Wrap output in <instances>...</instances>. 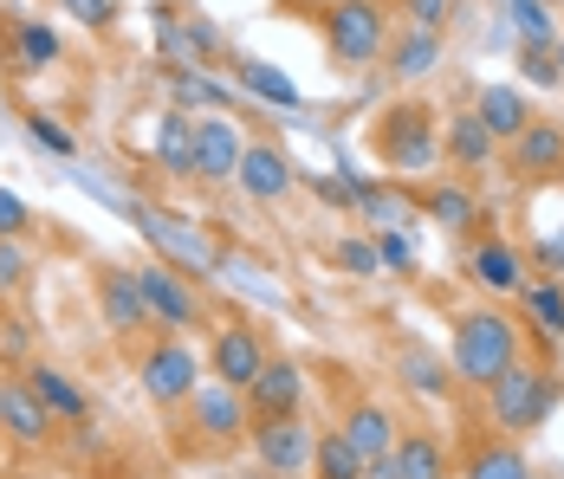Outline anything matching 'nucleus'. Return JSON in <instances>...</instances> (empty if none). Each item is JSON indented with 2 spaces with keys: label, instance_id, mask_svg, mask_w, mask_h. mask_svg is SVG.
<instances>
[{
  "label": "nucleus",
  "instance_id": "8",
  "mask_svg": "<svg viewBox=\"0 0 564 479\" xmlns=\"http://www.w3.org/2000/svg\"><path fill=\"white\" fill-rule=\"evenodd\" d=\"M312 454H318V427L305 415H273V422H253V460L273 479H305L312 473Z\"/></svg>",
  "mask_w": 564,
  "mask_h": 479
},
{
  "label": "nucleus",
  "instance_id": "35",
  "mask_svg": "<svg viewBox=\"0 0 564 479\" xmlns=\"http://www.w3.org/2000/svg\"><path fill=\"white\" fill-rule=\"evenodd\" d=\"M26 279H33V247L26 240H0V298L26 292Z\"/></svg>",
  "mask_w": 564,
  "mask_h": 479
},
{
  "label": "nucleus",
  "instance_id": "28",
  "mask_svg": "<svg viewBox=\"0 0 564 479\" xmlns=\"http://www.w3.org/2000/svg\"><path fill=\"white\" fill-rule=\"evenodd\" d=\"M460 479H532V467H525L519 440L494 434V440H474V447H467V460H460Z\"/></svg>",
  "mask_w": 564,
  "mask_h": 479
},
{
  "label": "nucleus",
  "instance_id": "3",
  "mask_svg": "<svg viewBox=\"0 0 564 479\" xmlns=\"http://www.w3.org/2000/svg\"><path fill=\"white\" fill-rule=\"evenodd\" d=\"M370 150L390 175H429L442 162V123H435V105L422 98H395L377 123H370Z\"/></svg>",
  "mask_w": 564,
  "mask_h": 479
},
{
  "label": "nucleus",
  "instance_id": "4",
  "mask_svg": "<svg viewBox=\"0 0 564 479\" xmlns=\"http://www.w3.org/2000/svg\"><path fill=\"white\" fill-rule=\"evenodd\" d=\"M318 33H325V53L332 65L357 72V65H377L395 40V20H390V0H338L318 13Z\"/></svg>",
  "mask_w": 564,
  "mask_h": 479
},
{
  "label": "nucleus",
  "instance_id": "19",
  "mask_svg": "<svg viewBox=\"0 0 564 479\" xmlns=\"http://www.w3.org/2000/svg\"><path fill=\"white\" fill-rule=\"evenodd\" d=\"M20 382L46 402V415H53V422H72V427L91 422V395L78 389V375H72V370H58V363H26Z\"/></svg>",
  "mask_w": 564,
  "mask_h": 479
},
{
  "label": "nucleus",
  "instance_id": "20",
  "mask_svg": "<svg viewBox=\"0 0 564 479\" xmlns=\"http://www.w3.org/2000/svg\"><path fill=\"white\" fill-rule=\"evenodd\" d=\"M234 91H240V98H253V105H267V110H305L299 78H292V72H280L273 58H253V53L234 65Z\"/></svg>",
  "mask_w": 564,
  "mask_h": 479
},
{
  "label": "nucleus",
  "instance_id": "9",
  "mask_svg": "<svg viewBox=\"0 0 564 479\" xmlns=\"http://www.w3.org/2000/svg\"><path fill=\"white\" fill-rule=\"evenodd\" d=\"M273 363V350H267V337H260V324L247 318H227L215 337H208V375L215 382H227V389H253V375Z\"/></svg>",
  "mask_w": 564,
  "mask_h": 479
},
{
  "label": "nucleus",
  "instance_id": "10",
  "mask_svg": "<svg viewBox=\"0 0 564 479\" xmlns=\"http://www.w3.org/2000/svg\"><path fill=\"white\" fill-rule=\"evenodd\" d=\"M188 427H195L208 447H240V440L253 434V409H247L240 389H227V382L208 375V382L188 395Z\"/></svg>",
  "mask_w": 564,
  "mask_h": 479
},
{
  "label": "nucleus",
  "instance_id": "13",
  "mask_svg": "<svg viewBox=\"0 0 564 479\" xmlns=\"http://www.w3.org/2000/svg\"><path fill=\"white\" fill-rule=\"evenodd\" d=\"M240 195L247 202H260V208H273V202H285L292 195V182H299V168H292V156H285L280 143H267V137H253L247 143V156H240Z\"/></svg>",
  "mask_w": 564,
  "mask_h": 479
},
{
  "label": "nucleus",
  "instance_id": "45",
  "mask_svg": "<svg viewBox=\"0 0 564 479\" xmlns=\"http://www.w3.org/2000/svg\"><path fill=\"white\" fill-rule=\"evenodd\" d=\"M532 479H552V473H532Z\"/></svg>",
  "mask_w": 564,
  "mask_h": 479
},
{
  "label": "nucleus",
  "instance_id": "29",
  "mask_svg": "<svg viewBox=\"0 0 564 479\" xmlns=\"http://www.w3.org/2000/svg\"><path fill=\"white\" fill-rule=\"evenodd\" d=\"M395 467H402V479H448V447H442V434L402 427V434H395Z\"/></svg>",
  "mask_w": 564,
  "mask_h": 479
},
{
  "label": "nucleus",
  "instance_id": "32",
  "mask_svg": "<svg viewBox=\"0 0 564 479\" xmlns=\"http://www.w3.org/2000/svg\"><path fill=\"white\" fill-rule=\"evenodd\" d=\"M312 479H370V460L344 440L338 427L318 434V454H312Z\"/></svg>",
  "mask_w": 564,
  "mask_h": 479
},
{
  "label": "nucleus",
  "instance_id": "40",
  "mask_svg": "<svg viewBox=\"0 0 564 479\" xmlns=\"http://www.w3.org/2000/svg\"><path fill=\"white\" fill-rule=\"evenodd\" d=\"M377 253H383V272H409V266H415V240H409L402 227H383Z\"/></svg>",
  "mask_w": 564,
  "mask_h": 479
},
{
  "label": "nucleus",
  "instance_id": "7",
  "mask_svg": "<svg viewBox=\"0 0 564 479\" xmlns=\"http://www.w3.org/2000/svg\"><path fill=\"white\" fill-rule=\"evenodd\" d=\"M137 389L156 402V409H188V395L202 389V357L188 337H156L143 357H137Z\"/></svg>",
  "mask_w": 564,
  "mask_h": 479
},
{
  "label": "nucleus",
  "instance_id": "25",
  "mask_svg": "<svg viewBox=\"0 0 564 479\" xmlns=\"http://www.w3.org/2000/svg\"><path fill=\"white\" fill-rule=\"evenodd\" d=\"M156 168L175 182H195V117L175 105L156 117Z\"/></svg>",
  "mask_w": 564,
  "mask_h": 479
},
{
  "label": "nucleus",
  "instance_id": "42",
  "mask_svg": "<svg viewBox=\"0 0 564 479\" xmlns=\"http://www.w3.org/2000/svg\"><path fill=\"white\" fill-rule=\"evenodd\" d=\"M72 13H78L91 33H111L117 26V0H72Z\"/></svg>",
  "mask_w": 564,
  "mask_h": 479
},
{
  "label": "nucleus",
  "instance_id": "39",
  "mask_svg": "<svg viewBox=\"0 0 564 479\" xmlns=\"http://www.w3.org/2000/svg\"><path fill=\"white\" fill-rule=\"evenodd\" d=\"M525 266L539 272V279H558V285H564V227H558V233H545V240L532 247V260H525Z\"/></svg>",
  "mask_w": 564,
  "mask_h": 479
},
{
  "label": "nucleus",
  "instance_id": "12",
  "mask_svg": "<svg viewBox=\"0 0 564 479\" xmlns=\"http://www.w3.org/2000/svg\"><path fill=\"white\" fill-rule=\"evenodd\" d=\"M467 272H474V285L480 292H494V298H512L519 305V292L532 285V266H525V253L500 240V233H487V240H474V253H467Z\"/></svg>",
  "mask_w": 564,
  "mask_h": 479
},
{
  "label": "nucleus",
  "instance_id": "33",
  "mask_svg": "<svg viewBox=\"0 0 564 479\" xmlns=\"http://www.w3.org/2000/svg\"><path fill=\"white\" fill-rule=\"evenodd\" d=\"M507 20L519 33V46H558V20L545 0H507Z\"/></svg>",
  "mask_w": 564,
  "mask_h": 479
},
{
  "label": "nucleus",
  "instance_id": "48",
  "mask_svg": "<svg viewBox=\"0 0 564 479\" xmlns=\"http://www.w3.org/2000/svg\"><path fill=\"white\" fill-rule=\"evenodd\" d=\"M0 440H7V434H0Z\"/></svg>",
  "mask_w": 564,
  "mask_h": 479
},
{
  "label": "nucleus",
  "instance_id": "6",
  "mask_svg": "<svg viewBox=\"0 0 564 479\" xmlns=\"http://www.w3.org/2000/svg\"><path fill=\"white\" fill-rule=\"evenodd\" d=\"M137 292H143V305H150V318H156V330H163V337H188V330H202V324H208L202 285H195L188 272L163 266V260L137 266Z\"/></svg>",
  "mask_w": 564,
  "mask_h": 479
},
{
  "label": "nucleus",
  "instance_id": "44",
  "mask_svg": "<svg viewBox=\"0 0 564 479\" xmlns=\"http://www.w3.org/2000/svg\"><path fill=\"white\" fill-rule=\"evenodd\" d=\"M13 479H33V473H13Z\"/></svg>",
  "mask_w": 564,
  "mask_h": 479
},
{
  "label": "nucleus",
  "instance_id": "16",
  "mask_svg": "<svg viewBox=\"0 0 564 479\" xmlns=\"http://www.w3.org/2000/svg\"><path fill=\"white\" fill-rule=\"evenodd\" d=\"M53 415H46V402L20 382V375H0V434L13 440V447H46L53 440Z\"/></svg>",
  "mask_w": 564,
  "mask_h": 479
},
{
  "label": "nucleus",
  "instance_id": "18",
  "mask_svg": "<svg viewBox=\"0 0 564 479\" xmlns=\"http://www.w3.org/2000/svg\"><path fill=\"white\" fill-rule=\"evenodd\" d=\"M163 85H170V105L175 110H208V117H234V85H221L208 65H163Z\"/></svg>",
  "mask_w": 564,
  "mask_h": 479
},
{
  "label": "nucleus",
  "instance_id": "26",
  "mask_svg": "<svg viewBox=\"0 0 564 479\" xmlns=\"http://www.w3.org/2000/svg\"><path fill=\"white\" fill-rule=\"evenodd\" d=\"M442 156L454 162V168H494V156H500V143H494V130L474 117V110H460L448 130H442Z\"/></svg>",
  "mask_w": 564,
  "mask_h": 479
},
{
  "label": "nucleus",
  "instance_id": "22",
  "mask_svg": "<svg viewBox=\"0 0 564 479\" xmlns=\"http://www.w3.org/2000/svg\"><path fill=\"white\" fill-rule=\"evenodd\" d=\"M474 117L494 130V143H512V137H525V123H532L539 110L525 98V85H487V91L474 98Z\"/></svg>",
  "mask_w": 564,
  "mask_h": 479
},
{
  "label": "nucleus",
  "instance_id": "21",
  "mask_svg": "<svg viewBox=\"0 0 564 479\" xmlns=\"http://www.w3.org/2000/svg\"><path fill=\"white\" fill-rule=\"evenodd\" d=\"M7 33H13V53H7V72L13 78H33V72H46V65H58L65 58V40H58L46 20H7Z\"/></svg>",
  "mask_w": 564,
  "mask_h": 479
},
{
  "label": "nucleus",
  "instance_id": "11",
  "mask_svg": "<svg viewBox=\"0 0 564 479\" xmlns=\"http://www.w3.org/2000/svg\"><path fill=\"white\" fill-rule=\"evenodd\" d=\"M98 324H105L111 337H143V330H156V318H150V305H143L130 266H98Z\"/></svg>",
  "mask_w": 564,
  "mask_h": 479
},
{
  "label": "nucleus",
  "instance_id": "2",
  "mask_svg": "<svg viewBox=\"0 0 564 479\" xmlns=\"http://www.w3.org/2000/svg\"><path fill=\"white\" fill-rule=\"evenodd\" d=\"M123 208V220L150 240V253L163 260V266H175V272H188L195 285H208V279H221V240L195 220V214H175V208H163V202H117Z\"/></svg>",
  "mask_w": 564,
  "mask_h": 479
},
{
  "label": "nucleus",
  "instance_id": "17",
  "mask_svg": "<svg viewBox=\"0 0 564 479\" xmlns=\"http://www.w3.org/2000/svg\"><path fill=\"white\" fill-rule=\"evenodd\" d=\"M247 409H253V422H273V415H305V370H299L292 357H273L267 370L253 375Z\"/></svg>",
  "mask_w": 564,
  "mask_h": 479
},
{
  "label": "nucleus",
  "instance_id": "47",
  "mask_svg": "<svg viewBox=\"0 0 564 479\" xmlns=\"http://www.w3.org/2000/svg\"><path fill=\"white\" fill-rule=\"evenodd\" d=\"M65 7H72V0H65Z\"/></svg>",
  "mask_w": 564,
  "mask_h": 479
},
{
  "label": "nucleus",
  "instance_id": "27",
  "mask_svg": "<svg viewBox=\"0 0 564 479\" xmlns=\"http://www.w3.org/2000/svg\"><path fill=\"white\" fill-rule=\"evenodd\" d=\"M519 324H532V337L552 350L564 337V285L558 279H532L525 292H519Z\"/></svg>",
  "mask_w": 564,
  "mask_h": 479
},
{
  "label": "nucleus",
  "instance_id": "46",
  "mask_svg": "<svg viewBox=\"0 0 564 479\" xmlns=\"http://www.w3.org/2000/svg\"><path fill=\"white\" fill-rule=\"evenodd\" d=\"M325 7H338V0H325Z\"/></svg>",
  "mask_w": 564,
  "mask_h": 479
},
{
  "label": "nucleus",
  "instance_id": "15",
  "mask_svg": "<svg viewBox=\"0 0 564 479\" xmlns=\"http://www.w3.org/2000/svg\"><path fill=\"white\" fill-rule=\"evenodd\" d=\"M512 175L519 182H564V123L532 117L525 137H512Z\"/></svg>",
  "mask_w": 564,
  "mask_h": 479
},
{
  "label": "nucleus",
  "instance_id": "38",
  "mask_svg": "<svg viewBox=\"0 0 564 479\" xmlns=\"http://www.w3.org/2000/svg\"><path fill=\"white\" fill-rule=\"evenodd\" d=\"M26 233H33V208L0 182V240H26Z\"/></svg>",
  "mask_w": 564,
  "mask_h": 479
},
{
  "label": "nucleus",
  "instance_id": "14",
  "mask_svg": "<svg viewBox=\"0 0 564 479\" xmlns=\"http://www.w3.org/2000/svg\"><path fill=\"white\" fill-rule=\"evenodd\" d=\"M247 156V137L234 117H195V182H234Z\"/></svg>",
  "mask_w": 564,
  "mask_h": 479
},
{
  "label": "nucleus",
  "instance_id": "37",
  "mask_svg": "<svg viewBox=\"0 0 564 479\" xmlns=\"http://www.w3.org/2000/svg\"><path fill=\"white\" fill-rule=\"evenodd\" d=\"M338 266L357 272V279H383V253H377V240H338Z\"/></svg>",
  "mask_w": 564,
  "mask_h": 479
},
{
  "label": "nucleus",
  "instance_id": "30",
  "mask_svg": "<svg viewBox=\"0 0 564 479\" xmlns=\"http://www.w3.org/2000/svg\"><path fill=\"white\" fill-rule=\"evenodd\" d=\"M422 214H429L435 227H448V233H467V227L480 220V202H474L460 182H435V188L422 195Z\"/></svg>",
  "mask_w": 564,
  "mask_h": 479
},
{
  "label": "nucleus",
  "instance_id": "24",
  "mask_svg": "<svg viewBox=\"0 0 564 479\" xmlns=\"http://www.w3.org/2000/svg\"><path fill=\"white\" fill-rule=\"evenodd\" d=\"M344 440L364 454V460H383V454H395V415L383 409V402H357V409H344V427H338Z\"/></svg>",
  "mask_w": 564,
  "mask_h": 479
},
{
  "label": "nucleus",
  "instance_id": "36",
  "mask_svg": "<svg viewBox=\"0 0 564 479\" xmlns=\"http://www.w3.org/2000/svg\"><path fill=\"white\" fill-rule=\"evenodd\" d=\"M26 137H33L46 156H78V137H72L58 117H46V110H26Z\"/></svg>",
  "mask_w": 564,
  "mask_h": 479
},
{
  "label": "nucleus",
  "instance_id": "41",
  "mask_svg": "<svg viewBox=\"0 0 564 479\" xmlns=\"http://www.w3.org/2000/svg\"><path fill=\"white\" fill-rule=\"evenodd\" d=\"M402 20H409V26H429V33H442V20H448V0H402Z\"/></svg>",
  "mask_w": 564,
  "mask_h": 479
},
{
  "label": "nucleus",
  "instance_id": "43",
  "mask_svg": "<svg viewBox=\"0 0 564 479\" xmlns=\"http://www.w3.org/2000/svg\"><path fill=\"white\" fill-rule=\"evenodd\" d=\"M370 479H402V467H395V454H383V460H370Z\"/></svg>",
  "mask_w": 564,
  "mask_h": 479
},
{
  "label": "nucleus",
  "instance_id": "1",
  "mask_svg": "<svg viewBox=\"0 0 564 479\" xmlns=\"http://www.w3.org/2000/svg\"><path fill=\"white\" fill-rule=\"evenodd\" d=\"M525 357V324L500 312V305H474L454 318V337H448V370L454 382L467 389H494L500 375Z\"/></svg>",
  "mask_w": 564,
  "mask_h": 479
},
{
  "label": "nucleus",
  "instance_id": "31",
  "mask_svg": "<svg viewBox=\"0 0 564 479\" xmlns=\"http://www.w3.org/2000/svg\"><path fill=\"white\" fill-rule=\"evenodd\" d=\"M395 375H402V389H415V395H429V402L454 395V370L442 357H429V350H402V357H395Z\"/></svg>",
  "mask_w": 564,
  "mask_h": 479
},
{
  "label": "nucleus",
  "instance_id": "23",
  "mask_svg": "<svg viewBox=\"0 0 564 479\" xmlns=\"http://www.w3.org/2000/svg\"><path fill=\"white\" fill-rule=\"evenodd\" d=\"M435 65H442V33H429V26H402L390 40V53H383V72H390L395 85H415Z\"/></svg>",
  "mask_w": 564,
  "mask_h": 479
},
{
  "label": "nucleus",
  "instance_id": "5",
  "mask_svg": "<svg viewBox=\"0 0 564 479\" xmlns=\"http://www.w3.org/2000/svg\"><path fill=\"white\" fill-rule=\"evenodd\" d=\"M558 409V375L545 370V363H512L494 389H487V415H494V427L500 434H532V427H545V415Z\"/></svg>",
  "mask_w": 564,
  "mask_h": 479
},
{
  "label": "nucleus",
  "instance_id": "34",
  "mask_svg": "<svg viewBox=\"0 0 564 479\" xmlns=\"http://www.w3.org/2000/svg\"><path fill=\"white\" fill-rule=\"evenodd\" d=\"M409 208H415V202H409L402 188H377V182H357V214H370L377 227H402V220H409Z\"/></svg>",
  "mask_w": 564,
  "mask_h": 479
}]
</instances>
